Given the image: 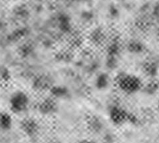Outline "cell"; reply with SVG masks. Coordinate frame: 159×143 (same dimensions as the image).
<instances>
[{
  "instance_id": "obj_4",
  "label": "cell",
  "mask_w": 159,
  "mask_h": 143,
  "mask_svg": "<svg viewBox=\"0 0 159 143\" xmlns=\"http://www.w3.org/2000/svg\"><path fill=\"white\" fill-rule=\"evenodd\" d=\"M21 130L29 138H34L37 136L40 130L39 124L36 120L33 118H26L21 121Z\"/></svg>"
},
{
  "instance_id": "obj_6",
  "label": "cell",
  "mask_w": 159,
  "mask_h": 143,
  "mask_svg": "<svg viewBox=\"0 0 159 143\" xmlns=\"http://www.w3.org/2000/svg\"><path fill=\"white\" fill-rule=\"evenodd\" d=\"M88 128L91 132L94 133H99L103 128V124L98 118L92 117L88 121Z\"/></svg>"
},
{
  "instance_id": "obj_9",
  "label": "cell",
  "mask_w": 159,
  "mask_h": 143,
  "mask_svg": "<svg viewBox=\"0 0 159 143\" xmlns=\"http://www.w3.org/2000/svg\"><path fill=\"white\" fill-rule=\"evenodd\" d=\"M51 143H61V142H59V141H52V142H51Z\"/></svg>"
},
{
  "instance_id": "obj_5",
  "label": "cell",
  "mask_w": 159,
  "mask_h": 143,
  "mask_svg": "<svg viewBox=\"0 0 159 143\" xmlns=\"http://www.w3.org/2000/svg\"><path fill=\"white\" fill-rule=\"evenodd\" d=\"M38 110L43 115H52L56 110V105L52 100H45L38 106Z\"/></svg>"
},
{
  "instance_id": "obj_10",
  "label": "cell",
  "mask_w": 159,
  "mask_h": 143,
  "mask_svg": "<svg viewBox=\"0 0 159 143\" xmlns=\"http://www.w3.org/2000/svg\"><path fill=\"white\" fill-rule=\"evenodd\" d=\"M157 109H158V111H159V101H158V103H157Z\"/></svg>"
},
{
  "instance_id": "obj_1",
  "label": "cell",
  "mask_w": 159,
  "mask_h": 143,
  "mask_svg": "<svg viewBox=\"0 0 159 143\" xmlns=\"http://www.w3.org/2000/svg\"><path fill=\"white\" fill-rule=\"evenodd\" d=\"M116 85L122 92L126 94H134L142 89L143 83L140 78L129 73L119 74L116 80Z\"/></svg>"
},
{
  "instance_id": "obj_11",
  "label": "cell",
  "mask_w": 159,
  "mask_h": 143,
  "mask_svg": "<svg viewBox=\"0 0 159 143\" xmlns=\"http://www.w3.org/2000/svg\"><path fill=\"white\" fill-rule=\"evenodd\" d=\"M105 143H111V142H110V141H106Z\"/></svg>"
},
{
  "instance_id": "obj_3",
  "label": "cell",
  "mask_w": 159,
  "mask_h": 143,
  "mask_svg": "<svg viewBox=\"0 0 159 143\" xmlns=\"http://www.w3.org/2000/svg\"><path fill=\"white\" fill-rule=\"evenodd\" d=\"M30 106V99L27 94L24 92H16L10 100V108L16 114L27 111Z\"/></svg>"
},
{
  "instance_id": "obj_2",
  "label": "cell",
  "mask_w": 159,
  "mask_h": 143,
  "mask_svg": "<svg viewBox=\"0 0 159 143\" xmlns=\"http://www.w3.org/2000/svg\"><path fill=\"white\" fill-rule=\"evenodd\" d=\"M110 121L115 125H123L126 123L130 122L135 124L137 118L134 115L119 106H112L108 112Z\"/></svg>"
},
{
  "instance_id": "obj_8",
  "label": "cell",
  "mask_w": 159,
  "mask_h": 143,
  "mask_svg": "<svg viewBox=\"0 0 159 143\" xmlns=\"http://www.w3.org/2000/svg\"><path fill=\"white\" fill-rule=\"evenodd\" d=\"M78 143H94V142L93 141H91V140L84 139V140H81L80 141H79Z\"/></svg>"
},
{
  "instance_id": "obj_7",
  "label": "cell",
  "mask_w": 159,
  "mask_h": 143,
  "mask_svg": "<svg viewBox=\"0 0 159 143\" xmlns=\"http://www.w3.org/2000/svg\"><path fill=\"white\" fill-rule=\"evenodd\" d=\"M13 124L12 118L7 114H0V129L3 131L10 130Z\"/></svg>"
}]
</instances>
